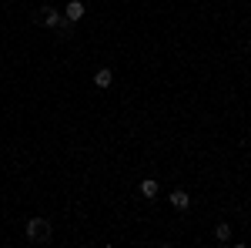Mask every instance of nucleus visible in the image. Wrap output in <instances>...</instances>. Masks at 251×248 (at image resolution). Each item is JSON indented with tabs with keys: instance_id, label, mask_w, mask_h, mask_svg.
I'll use <instances>...</instances> for the list:
<instances>
[{
	"instance_id": "1",
	"label": "nucleus",
	"mask_w": 251,
	"mask_h": 248,
	"mask_svg": "<svg viewBox=\"0 0 251 248\" xmlns=\"http://www.w3.org/2000/svg\"><path fill=\"white\" fill-rule=\"evenodd\" d=\"M34 20L44 24V27H57V30H64V34H71V20L64 17V14H57L54 7H40L37 14H34Z\"/></svg>"
},
{
	"instance_id": "2",
	"label": "nucleus",
	"mask_w": 251,
	"mask_h": 248,
	"mask_svg": "<svg viewBox=\"0 0 251 248\" xmlns=\"http://www.w3.org/2000/svg\"><path fill=\"white\" fill-rule=\"evenodd\" d=\"M27 238L30 242H47L50 238V221L47 218H30L27 221Z\"/></svg>"
},
{
	"instance_id": "3",
	"label": "nucleus",
	"mask_w": 251,
	"mask_h": 248,
	"mask_svg": "<svg viewBox=\"0 0 251 248\" xmlns=\"http://www.w3.org/2000/svg\"><path fill=\"white\" fill-rule=\"evenodd\" d=\"M168 201H171L177 211H188V208H191V198H188V191H181V188L171 191V198H168Z\"/></svg>"
},
{
	"instance_id": "4",
	"label": "nucleus",
	"mask_w": 251,
	"mask_h": 248,
	"mask_svg": "<svg viewBox=\"0 0 251 248\" xmlns=\"http://www.w3.org/2000/svg\"><path fill=\"white\" fill-rule=\"evenodd\" d=\"M64 17L71 20V24H77V20L84 17V3H80V0H71V3L64 7Z\"/></svg>"
},
{
	"instance_id": "5",
	"label": "nucleus",
	"mask_w": 251,
	"mask_h": 248,
	"mask_svg": "<svg viewBox=\"0 0 251 248\" xmlns=\"http://www.w3.org/2000/svg\"><path fill=\"white\" fill-rule=\"evenodd\" d=\"M94 84H97V87H111V84H114V74H111V67H100V71L94 74Z\"/></svg>"
},
{
	"instance_id": "6",
	"label": "nucleus",
	"mask_w": 251,
	"mask_h": 248,
	"mask_svg": "<svg viewBox=\"0 0 251 248\" xmlns=\"http://www.w3.org/2000/svg\"><path fill=\"white\" fill-rule=\"evenodd\" d=\"M141 194H144V198H157V181H151V178L141 181Z\"/></svg>"
},
{
	"instance_id": "7",
	"label": "nucleus",
	"mask_w": 251,
	"mask_h": 248,
	"mask_svg": "<svg viewBox=\"0 0 251 248\" xmlns=\"http://www.w3.org/2000/svg\"><path fill=\"white\" fill-rule=\"evenodd\" d=\"M214 238H218V242H228V238H231V225H225V221L214 225Z\"/></svg>"
},
{
	"instance_id": "8",
	"label": "nucleus",
	"mask_w": 251,
	"mask_h": 248,
	"mask_svg": "<svg viewBox=\"0 0 251 248\" xmlns=\"http://www.w3.org/2000/svg\"><path fill=\"white\" fill-rule=\"evenodd\" d=\"M248 47H251V40H248Z\"/></svg>"
}]
</instances>
